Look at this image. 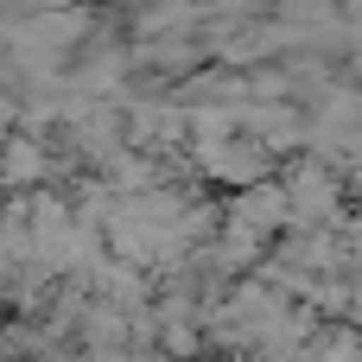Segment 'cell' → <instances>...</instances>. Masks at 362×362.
Segmentation results:
<instances>
[{
  "mask_svg": "<svg viewBox=\"0 0 362 362\" xmlns=\"http://www.w3.org/2000/svg\"><path fill=\"white\" fill-rule=\"evenodd\" d=\"M286 197H293V223H299V229H325V223H337L344 185L331 178V165L299 159V165H293V178H286Z\"/></svg>",
  "mask_w": 362,
  "mask_h": 362,
  "instance_id": "1",
  "label": "cell"
},
{
  "mask_svg": "<svg viewBox=\"0 0 362 362\" xmlns=\"http://www.w3.org/2000/svg\"><path fill=\"white\" fill-rule=\"evenodd\" d=\"M32 178H45V153H38L25 134H13V140L0 146V191H19V185H32Z\"/></svg>",
  "mask_w": 362,
  "mask_h": 362,
  "instance_id": "2",
  "label": "cell"
}]
</instances>
